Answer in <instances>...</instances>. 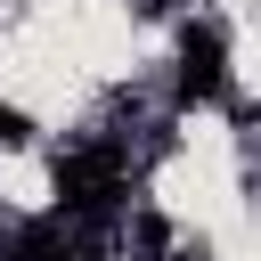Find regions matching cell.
<instances>
[{"instance_id":"obj_2","label":"cell","mask_w":261,"mask_h":261,"mask_svg":"<svg viewBox=\"0 0 261 261\" xmlns=\"http://www.w3.org/2000/svg\"><path fill=\"white\" fill-rule=\"evenodd\" d=\"M220 82H228V41H220V24H188V33H179V73H171L179 106H212Z\"/></svg>"},{"instance_id":"obj_3","label":"cell","mask_w":261,"mask_h":261,"mask_svg":"<svg viewBox=\"0 0 261 261\" xmlns=\"http://www.w3.org/2000/svg\"><path fill=\"white\" fill-rule=\"evenodd\" d=\"M24 139H33V122H24L16 106H0V147H24Z\"/></svg>"},{"instance_id":"obj_5","label":"cell","mask_w":261,"mask_h":261,"mask_svg":"<svg viewBox=\"0 0 261 261\" xmlns=\"http://www.w3.org/2000/svg\"><path fill=\"white\" fill-rule=\"evenodd\" d=\"M90 261H98V253H90Z\"/></svg>"},{"instance_id":"obj_1","label":"cell","mask_w":261,"mask_h":261,"mask_svg":"<svg viewBox=\"0 0 261 261\" xmlns=\"http://www.w3.org/2000/svg\"><path fill=\"white\" fill-rule=\"evenodd\" d=\"M57 204L73 212V220H106L114 204H122V147H73V155H57Z\"/></svg>"},{"instance_id":"obj_4","label":"cell","mask_w":261,"mask_h":261,"mask_svg":"<svg viewBox=\"0 0 261 261\" xmlns=\"http://www.w3.org/2000/svg\"><path fill=\"white\" fill-rule=\"evenodd\" d=\"M171 261H212V253H204V245H179V253H171Z\"/></svg>"}]
</instances>
